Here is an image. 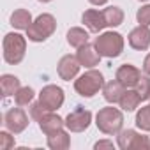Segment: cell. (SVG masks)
I'll use <instances>...</instances> for the list:
<instances>
[{
	"label": "cell",
	"mask_w": 150,
	"mask_h": 150,
	"mask_svg": "<svg viewBox=\"0 0 150 150\" xmlns=\"http://www.w3.org/2000/svg\"><path fill=\"white\" fill-rule=\"evenodd\" d=\"M143 2H145V0H143Z\"/></svg>",
	"instance_id": "cell-31"
},
{
	"label": "cell",
	"mask_w": 150,
	"mask_h": 150,
	"mask_svg": "<svg viewBox=\"0 0 150 150\" xmlns=\"http://www.w3.org/2000/svg\"><path fill=\"white\" fill-rule=\"evenodd\" d=\"M67 41L72 48H81L83 44H87L88 41V32H85L83 28H78V27H74L67 32Z\"/></svg>",
	"instance_id": "cell-18"
},
{
	"label": "cell",
	"mask_w": 150,
	"mask_h": 150,
	"mask_svg": "<svg viewBox=\"0 0 150 150\" xmlns=\"http://www.w3.org/2000/svg\"><path fill=\"white\" fill-rule=\"evenodd\" d=\"M39 2H50V0H39Z\"/></svg>",
	"instance_id": "cell-30"
},
{
	"label": "cell",
	"mask_w": 150,
	"mask_h": 150,
	"mask_svg": "<svg viewBox=\"0 0 150 150\" xmlns=\"http://www.w3.org/2000/svg\"><path fill=\"white\" fill-rule=\"evenodd\" d=\"M0 87H2V94L4 97L7 96H13L20 90V80L13 74H4L2 76V81H0Z\"/></svg>",
	"instance_id": "cell-20"
},
{
	"label": "cell",
	"mask_w": 150,
	"mask_h": 150,
	"mask_svg": "<svg viewBox=\"0 0 150 150\" xmlns=\"http://www.w3.org/2000/svg\"><path fill=\"white\" fill-rule=\"evenodd\" d=\"M118 145L122 148H132V146H148L146 138L136 134L134 131H125L118 136Z\"/></svg>",
	"instance_id": "cell-14"
},
{
	"label": "cell",
	"mask_w": 150,
	"mask_h": 150,
	"mask_svg": "<svg viewBox=\"0 0 150 150\" xmlns=\"http://www.w3.org/2000/svg\"><path fill=\"white\" fill-rule=\"evenodd\" d=\"M143 71H145L146 74H150V53L146 55V58H145V62H143Z\"/></svg>",
	"instance_id": "cell-27"
},
{
	"label": "cell",
	"mask_w": 150,
	"mask_h": 150,
	"mask_svg": "<svg viewBox=\"0 0 150 150\" xmlns=\"http://www.w3.org/2000/svg\"><path fill=\"white\" fill-rule=\"evenodd\" d=\"M28 124V117L25 115V111L20 108H14V110H9L6 113V125L13 131V132H21Z\"/></svg>",
	"instance_id": "cell-10"
},
{
	"label": "cell",
	"mask_w": 150,
	"mask_h": 150,
	"mask_svg": "<svg viewBox=\"0 0 150 150\" xmlns=\"http://www.w3.org/2000/svg\"><path fill=\"white\" fill-rule=\"evenodd\" d=\"M139 103H141V97H139L138 90H125L118 104H120V108L125 110V111H134Z\"/></svg>",
	"instance_id": "cell-17"
},
{
	"label": "cell",
	"mask_w": 150,
	"mask_h": 150,
	"mask_svg": "<svg viewBox=\"0 0 150 150\" xmlns=\"http://www.w3.org/2000/svg\"><path fill=\"white\" fill-rule=\"evenodd\" d=\"M104 87V78L103 74L99 71H87L85 74H81V76L74 81V88H76V92L83 97H92L96 96L101 88Z\"/></svg>",
	"instance_id": "cell-1"
},
{
	"label": "cell",
	"mask_w": 150,
	"mask_h": 150,
	"mask_svg": "<svg viewBox=\"0 0 150 150\" xmlns=\"http://www.w3.org/2000/svg\"><path fill=\"white\" fill-rule=\"evenodd\" d=\"M139 78H141V71L136 69V67L131 65V64H124V65H120L118 71H117V80H118L125 88L136 87L138 81H139Z\"/></svg>",
	"instance_id": "cell-8"
},
{
	"label": "cell",
	"mask_w": 150,
	"mask_h": 150,
	"mask_svg": "<svg viewBox=\"0 0 150 150\" xmlns=\"http://www.w3.org/2000/svg\"><path fill=\"white\" fill-rule=\"evenodd\" d=\"M90 118H92V113L88 110H85L83 106H76V110L72 113H69V117L65 120V125L72 132H80V131H85L88 127Z\"/></svg>",
	"instance_id": "cell-7"
},
{
	"label": "cell",
	"mask_w": 150,
	"mask_h": 150,
	"mask_svg": "<svg viewBox=\"0 0 150 150\" xmlns=\"http://www.w3.org/2000/svg\"><path fill=\"white\" fill-rule=\"evenodd\" d=\"M136 18H138V21H139V25H150V6L141 7V9L138 11Z\"/></svg>",
	"instance_id": "cell-26"
},
{
	"label": "cell",
	"mask_w": 150,
	"mask_h": 150,
	"mask_svg": "<svg viewBox=\"0 0 150 150\" xmlns=\"http://www.w3.org/2000/svg\"><path fill=\"white\" fill-rule=\"evenodd\" d=\"M39 125H41V129L50 136V134H55V132H58V131H62V125H64V122H62V118L58 117V115H53V113H46L41 120H39Z\"/></svg>",
	"instance_id": "cell-16"
},
{
	"label": "cell",
	"mask_w": 150,
	"mask_h": 150,
	"mask_svg": "<svg viewBox=\"0 0 150 150\" xmlns=\"http://www.w3.org/2000/svg\"><path fill=\"white\" fill-rule=\"evenodd\" d=\"M90 4H94V6H103V4H106L108 0H88Z\"/></svg>",
	"instance_id": "cell-28"
},
{
	"label": "cell",
	"mask_w": 150,
	"mask_h": 150,
	"mask_svg": "<svg viewBox=\"0 0 150 150\" xmlns=\"http://www.w3.org/2000/svg\"><path fill=\"white\" fill-rule=\"evenodd\" d=\"M39 101H41V104H42L48 111H55V110H58V108L62 106V103H64V92H62V88H58V87H55V85H48V87H44V88L41 90Z\"/></svg>",
	"instance_id": "cell-6"
},
{
	"label": "cell",
	"mask_w": 150,
	"mask_h": 150,
	"mask_svg": "<svg viewBox=\"0 0 150 150\" xmlns=\"http://www.w3.org/2000/svg\"><path fill=\"white\" fill-rule=\"evenodd\" d=\"M11 25L16 27V28H21V30H23V28L28 30V27L32 25V16H30V13L25 11V9L14 11L13 16H11Z\"/></svg>",
	"instance_id": "cell-19"
},
{
	"label": "cell",
	"mask_w": 150,
	"mask_h": 150,
	"mask_svg": "<svg viewBox=\"0 0 150 150\" xmlns=\"http://www.w3.org/2000/svg\"><path fill=\"white\" fill-rule=\"evenodd\" d=\"M96 48L101 53V57L115 58L124 50V39L117 32H106V34H103L96 39Z\"/></svg>",
	"instance_id": "cell-2"
},
{
	"label": "cell",
	"mask_w": 150,
	"mask_h": 150,
	"mask_svg": "<svg viewBox=\"0 0 150 150\" xmlns=\"http://www.w3.org/2000/svg\"><path fill=\"white\" fill-rule=\"evenodd\" d=\"M25 37L20 34H7L4 39V58L9 64H20L25 57Z\"/></svg>",
	"instance_id": "cell-4"
},
{
	"label": "cell",
	"mask_w": 150,
	"mask_h": 150,
	"mask_svg": "<svg viewBox=\"0 0 150 150\" xmlns=\"http://www.w3.org/2000/svg\"><path fill=\"white\" fill-rule=\"evenodd\" d=\"M124 88H125V87H124L118 80L106 83V85L103 87L104 99H106L108 103H120V99H122V96H124V92H125Z\"/></svg>",
	"instance_id": "cell-15"
},
{
	"label": "cell",
	"mask_w": 150,
	"mask_h": 150,
	"mask_svg": "<svg viewBox=\"0 0 150 150\" xmlns=\"http://www.w3.org/2000/svg\"><path fill=\"white\" fill-rule=\"evenodd\" d=\"M136 125L143 131H150V104L141 108V111L136 117Z\"/></svg>",
	"instance_id": "cell-24"
},
{
	"label": "cell",
	"mask_w": 150,
	"mask_h": 150,
	"mask_svg": "<svg viewBox=\"0 0 150 150\" xmlns=\"http://www.w3.org/2000/svg\"><path fill=\"white\" fill-rule=\"evenodd\" d=\"M103 14H104V20H106L108 27H117L124 21V13L118 7H108V9L103 11Z\"/></svg>",
	"instance_id": "cell-21"
},
{
	"label": "cell",
	"mask_w": 150,
	"mask_h": 150,
	"mask_svg": "<svg viewBox=\"0 0 150 150\" xmlns=\"http://www.w3.org/2000/svg\"><path fill=\"white\" fill-rule=\"evenodd\" d=\"M76 57H78L80 64L85 65V67H94V65H97L99 60H101V53H99L97 48L92 46V44H83L81 48H78V55H76Z\"/></svg>",
	"instance_id": "cell-12"
},
{
	"label": "cell",
	"mask_w": 150,
	"mask_h": 150,
	"mask_svg": "<svg viewBox=\"0 0 150 150\" xmlns=\"http://www.w3.org/2000/svg\"><path fill=\"white\" fill-rule=\"evenodd\" d=\"M80 65H81V64H80L78 57H72V55L62 57V60L58 62V74H60V78L65 80V81H71V80L78 74Z\"/></svg>",
	"instance_id": "cell-9"
},
{
	"label": "cell",
	"mask_w": 150,
	"mask_h": 150,
	"mask_svg": "<svg viewBox=\"0 0 150 150\" xmlns=\"http://www.w3.org/2000/svg\"><path fill=\"white\" fill-rule=\"evenodd\" d=\"M48 145L51 146V148H65V146H69V138H67V134L64 132V131H58V132H55V134H50V139H48Z\"/></svg>",
	"instance_id": "cell-23"
},
{
	"label": "cell",
	"mask_w": 150,
	"mask_h": 150,
	"mask_svg": "<svg viewBox=\"0 0 150 150\" xmlns=\"http://www.w3.org/2000/svg\"><path fill=\"white\" fill-rule=\"evenodd\" d=\"M129 44L134 50H146L150 46V28L148 25H139L129 34Z\"/></svg>",
	"instance_id": "cell-11"
},
{
	"label": "cell",
	"mask_w": 150,
	"mask_h": 150,
	"mask_svg": "<svg viewBox=\"0 0 150 150\" xmlns=\"http://www.w3.org/2000/svg\"><path fill=\"white\" fill-rule=\"evenodd\" d=\"M136 90H138L141 101L150 99V78L148 76H141L139 81H138V85H136Z\"/></svg>",
	"instance_id": "cell-25"
},
{
	"label": "cell",
	"mask_w": 150,
	"mask_h": 150,
	"mask_svg": "<svg viewBox=\"0 0 150 150\" xmlns=\"http://www.w3.org/2000/svg\"><path fill=\"white\" fill-rule=\"evenodd\" d=\"M101 146H113V143H110V141H103V143H97V145H96V148H101Z\"/></svg>",
	"instance_id": "cell-29"
},
{
	"label": "cell",
	"mask_w": 150,
	"mask_h": 150,
	"mask_svg": "<svg viewBox=\"0 0 150 150\" xmlns=\"http://www.w3.org/2000/svg\"><path fill=\"white\" fill-rule=\"evenodd\" d=\"M122 113L117 108H104L97 113V127L104 134H115L122 127Z\"/></svg>",
	"instance_id": "cell-5"
},
{
	"label": "cell",
	"mask_w": 150,
	"mask_h": 150,
	"mask_svg": "<svg viewBox=\"0 0 150 150\" xmlns=\"http://www.w3.org/2000/svg\"><path fill=\"white\" fill-rule=\"evenodd\" d=\"M57 28V23H55V18L51 14H41L30 27H28V39L34 41V42H41V41H46Z\"/></svg>",
	"instance_id": "cell-3"
},
{
	"label": "cell",
	"mask_w": 150,
	"mask_h": 150,
	"mask_svg": "<svg viewBox=\"0 0 150 150\" xmlns=\"http://www.w3.org/2000/svg\"><path fill=\"white\" fill-rule=\"evenodd\" d=\"M34 99V90L30 88V87H23V88H20L16 94H14V101H16V104L18 106H27L30 101Z\"/></svg>",
	"instance_id": "cell-22"
},
{
	"label": "cell",
	"mask_w": 150,
	"mask_h": 150,
	"mask_svg": "<svg viewBox=\"0 0 150 150\" xmlns=\"http://www.w3.org/2000/svg\"><path fill=\"white\" fill-rule=\"evenodd\" d=\"M83 23L88 27L90 32H101L104 27H108L103 11H97V9H88V11H85V14H83Z\"/></svg>",
	"instance_id": "cell-13"
}]
</instances>
